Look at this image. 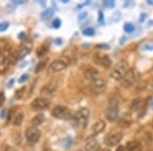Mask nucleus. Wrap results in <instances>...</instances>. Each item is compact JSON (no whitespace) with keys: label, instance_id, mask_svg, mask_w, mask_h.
I'll return each instance as SVG.
<instances>
[{"label":"nucleus","instance_id":"1","mask_svg":"<svg viewBox=\"0 0 153 151\" xmlns=\"http://www.w3.org/2000/svg\"><path fill=\"white\" fill-rule=\"evenodd\" d=\"M89 115H90V112H89L88 108H86V107L80 108V109L75 113V115H73L74 123H75L76 127L81 129V130L87 127Z\"/></svg>","mask_w":153,"mask_h":151},{"label":"nucleus","instance_id":"2","mask_svg":"<svg viewBox=\"0 0 153 151\" xmlns=\"http://www.w3.org/2000/svg\"><path fill=\"white\" fill-rule=\"evenodd\" d=\"M118 100L115 97H110L108 100V106L105 110V115L109 122H114L118 116Z\"/></svg>","mask_w":153,"mask_h":151},{"label":"nucleus","instance_id":"3","mask_svg":"<svg viewBox=\"0 0 153 151\" xmlns=\"http://www.w3.org/2000/svg\"><path fill=\"white\" fill-rule=\"evenodd\" d=\"M128 71H129V68H128V63L126 62V61L122 60L118 63H117V65L113 68L110 76H111V78L113 80H117V81L122 80L126 74H127Z\"/></svg>","mask_w":153,"mask_h":151},{"label":"nucleus","instance_id":"4","mask_svg":"<svg viewBox=\"0 0 153 151\" xmlns=\"http://www.w3.org/2000/svg\"><path fill=\"white\" fill-rule=\"evenodd\" d=\"M52 115L54 118H58V120L68 121L71 118V112L68 107L62 105H56L52 110Z\"/></svg>","mask_w":153,"mask_h":151},{"label":"nucleus","instance_id":"5","mask_svg":"<svg viewBox=\"0 0 153 151\" xmlns=\"http://www.w3.org/2000/svg\"><path fill=\"white\" fill-rule=\"evenodd\" d=\"M12 51L9 48H6L0 53V74L4 73L8 66L10 65V59H11Z\"/></svg>","mask_w":153,"mask_h":151},{"label":"nucleus","instance_id":"6","mask_svg":"<svg viewBox=\"0 0 153 151\" xmlns=\"http://www.w3.org/2000/svg\"><path fill=\"white\" fill-rule=\"evenodd\" d=\"M138 79V74L134 68H130L127 71V74L125 75L124 78L120 80V85L124 88H130L131 86H133L135 84V82Z\"/></svg>","mask_w":153,"mask_h":151},{"label":"nucleus","instance_id":"7","mask_svg":"<svg viewBox=\"0 0 153 151\" xmlns=\"http://www.w3.org/2000/svg\"><path fill=\"white\" fill-rule=\"evenodd\" d=\"M68 65V59H65V57L56 59V60H54L53 62L50 64V66H49V68H48V73L49 74L58 73V71H61L65 70V68H66Z\"/></svg>","mask_w":153,"mask_h":151},{"label":"nucleus","instance_id":"8","mask_svg":"<svg viewBox=\"0 0 153 151\" xmlns=\"http://www.w3.org/2000/svg\"><path fill=\"white\" fill-rule=\"evenodd\" d=\"M123 139V133L120 132H112L108 134L104 138V143L108 147H113V146L117 145L118 143Z\"/></svg>","mask_w":153,"mask_h":151},{"label":"nucleus","instance_id":"9","mask_svg":"<svg viewBox=\"0 0 153 151\" xmlns=\"http://www.w3.org/2000/svg\"><path fill=\"white\" fill-rule=\"evenodd\" d=\"M41 137V132L38 128L36 127H30L26 131V138L30 143H36L38 142Z\"/></svg>","mask_w":153,"mask_h":151},{"label":"nucleus","instance_id":"10","mask_svg":"<svg viewBox=\"0 0 153 151\" xmlns=\"http://www.w3.org/2000/svg\"><path fill=\"white\" fill-rule=\"evenodd\" d=\"M49 105H50V101H49L47 98H42V97L34 99L31 103L32 108L36 110L46 109V108L49 107Z\"/></svg>","mask_w":153,"mask_h":151},{"label":"nucleus","instance_id":"11","mask_svg":"<svg viewBox=\"0 0 153 151\" xmlns=\"http://www.w3.org/2000/svg\"><path fill=\"white\" fill-rule=\"evenodd\" d=\"M91 90L96 94H101L105 92L106 90V83L102 78L97 79L95 81L91 82Z\"/></svg>","mask_w":153,"mask_h":151},{"label":"nucleus","instance_id":"12","mask_svg":"<svg viewBox=\"0 0 153 151\" xmlns=\"http://www.w3.org/2000/svg\"><path fill=\"white\" fill-rule=\"evenodd\" d=\"M32 49H33V43L31 41H24L22 43L21 47L18 50L19 52V59H23L24 57H26L28 54L31 52Z\"/></svg>","mask_w":153,"mask_h":151},{"label":"nucleus","instance_id":"13","mask_svg":"<svg viewBox=\"0 0 153 151\" xmlns=\"http://www.w3.org/2000/svg\"><path fill=\"white\" fill-rule=\"evenodd\" d=\"M84 75H85V78L90 82L95 81V80H97V79L101 78L99 71L96 68H94V66H88L85 70V71H84Z\"/></svg>","mask_w":153,"mask_h":151},{"label":"nucleus","instance_id":"14","mask_svg":"<svg viewBox=\"0 0 153 151\" xmlns=\"http://www.w3.org/2000/svg\"><path fill=\"white\" fill-rule=\"evenodd\" d=\"M94 60L96 61V63L101 64L102 66L108 68L111 66V59L109 58V56L106 55V54H95L94 56Z\"/></svg>","mask_w":153,"mask_h":151},{"label":"nucleus","instance_id":"15","mask_svg":"<svg viewBox=\"0 0 153 151\" xmlns=\"http://www.w3.org/2000/svg\"><path fill=\"white\" fill-rule=\"evenodd\" d=\"M85 148L87 151H98L100 149V144L97 140L90 139L87 143H86Z\"/></svg>","mask_w":153,"mask_h":151},{"label":"nucleus","instance_id":"16","mask_svg":"<svg viewBox=\"0 0 153 151\" xmlns=\"http://www.w3.org/2000/svg\"><path fill=\"white\" fill-rule=\"evenodd\" d=\"M105 129V123L103 121H97L92 127V132H93V135H98L100 134L101 132H103Z\"/></svg>","mask_w":153,"mask_h":151},{"label":"nucleus","instance_id":"17","mask_svg":"<svg viewBox=\"0 0 153 151\" xmlns=\"http://www.w3.org/2000/svg\"><path fill=\"white\" fill-rule=\"evenodd\" d=\"M44 121H45V116H44V115H42V113H39V115H35L33 118H32L31 123L33 125V127L37 128L38 126L42 125V123H44Z\"/></svg>","mask_w":153,"mask_h":151},{"label":"nucleus","instance_id":"18","mask_svg":"<svg viewBox=\"0 0 153 151\" xmlns=\"http://www.w3.org/2000/svg\"><path fill=\"white\" fill-rule=\"evenodd\" d=\"M127 151H141V144L138 141H131L127 144Z\"/></svg>","mask_w":153,"mask_h":151},{"label":"nucleus","instance_id":"19","mask_svg":"<svg viewBox=\"0 0 153 151\" xmlns=\"http://www.w3.org/2000/svg\"><path fill=\"white\" fill-rule=\"evenodd\" d=\"M48 50H49L48 44H43V45H41L37 49V55H38L39 57H43V56H45V54L48 52Z\"/></svg>","mask_w":153,"mask_h":151},{"label":"nucleus","instance_id":"20","mask_svg":"<svg viewBox=\"0 0 153 151\" xmlns=\"http://www.w3.org/2000/svg\"><path fill=\"white\" fill-rule=\"evenodd\" d=\"M53 13H54V10H53V9H51V8L45 9V10L42 12L41 18L43 19H49L50 18H52Z\"/></svg>","mask_w":153,"mask_h":151},{"label":"nucleus","instance_id":"21","mask_svg":"<svg viewBox=\"0 0 153 151\" xmlns=\"http://www.w3.org/2000/svg\"><path fill=\"white\" fill-rule=\"evenodd\" d=\"M24 121V115L23 113H18L13 118V125L14 126H19Z\"/></svg>","mask_w":153,"mask_h":151},{"label":"nucleus","instance_id":"22","mask_svg":"<svg viewBox=\"0 0 153 151\" xmlns=\"http://www.w3.org/2000/svg\"><path fill=\"white\" fill-rule=\"evenodd\" d=\"M46 63H47V59H43V60H41L40 62L37 64L36 68H35V71L36 73H40L41 71L44 70V68H45Z\"/></svg>","mask_w":153,"mask_h":151},{"label":"nucleus","instance_id":"23","mask_svg":"<svg viewBox=\"0 0 153 151\" xmlns=\"http://www.w3.org/2000/svg\"><path fill=\"white\" fill-rule=\"evenodd\" d=\"M124 29H125V31L127 32V33L131 34V33H133V32L135 31V26L133 24H131V23H128V24L125 25Z\"/></svg>","mask_w":153,"mask_h":151},{"label":"nucleus","instance_id":"24","mask_svg":"<svg viewBox=\"0 0 153 151\" xmlns=\"http://www.w3.org/2000/svg\"><path fill=\"white\" fill-rule=\"evenodd\" d=\"M25 90H26V87H22L21 89H18V90L16 91V94H14V96H16V99H21L23 97L24 93H25Z\"/></svg>","mask_w":153,"mask_h":151},{"label":"nucleus","instance_id":"25","mask_svg":"<svg viewBox=\"0 0 153 151\" xmlns=\"http://www.w3.org/2000/svg\"><path fill=\"white\" fill-rule=\"evenodd\" d=\"M87 18H88V13L87 12H83V13H81L80 16H79L78 18V21L80 24H84L86 21H87Z\"/></svg>","mask_w":153,"mask_h":151},{"label":"nucleus","instance_id":"26","mask_svg":"<svg viewBox=\"0 0 153 151\" xmlns=\"http://www.w3.org/2000/svg\"><path fill=\"white\" fill-rule=\"evenodd\" d=\"M6 48H8L7 47V41L4 40V39H0V53Z\"/></svg>","mask_w":153,"mask_h":151},{"label":"nucleus","instance_id":"27","mask_svg":"<svg viewBox=\"0 0 153 151\" xmlns=\"http://www.w3.org/2000/svg\"><path fill=\"white\" fill-rule=\"evenodd\" d=\"M103 4H104L105 7L112 8V7H114V5H115V2L113 1V0H105V1L103 2Z\"/></svg>","mask_w":153,"mask_h":151},{"label":"nucleus","instance_id":"28","mask_svg":"<svg viewBox=\"0 0 153 151\" xmlns=\"http://www.w3.org/2000/svg\"><path fill=\"white\" fill-rule=\"evenodd\" d=\"M94 34H95V31H94V29H92V28H87L84 30V35L85 36H93Z\"/></svg>","mask_w":153,"mask_h":151},{"label":"nucleus","instance_id":"29","mask_svg":"<svg viewBox=\"0 0 153 151\" xmlns=\"http://www.w3.org/2000/svg\"><path fill=\"white\" fill-rule=\"evenodd\" d=\"M142 49H144L145 51H153V44L151 43L145 44V45H143Z\"/></svg>","mask_w":153,"mask_h":151},{"label":"nucleus","instance_id":"30","mask_svg":"<svg viewBox=\"0 0 153 151\" xmlns=\"http://www.w3.org/2000/svg\"><path fill=\"white\" fill-rule=\"evenodd\" d=\"M8 26H9V24L7 23V22H2V23L0 24V31L1 32L6 31L7 28H8Z\"/></svg>","mask_w":153,"mask_h":151},{"label":"nucleus","instance_id":"31","mask_svg":"<svg viewBox=\"0 0 153 151\" xmlns=\"http://www.w3.org/2000/svg\"><path fill=\"white\" fill-rule=\"evenodd\" d=\"M52 25H53V27H54L55 29H58L59 27L61 26V21H60L59 19H55L53 21V24H52Z\"/></svg>","mask_w":153,"mask_h":151},{"label":"nucleus","instance_id":"32","mask_svg":"<svg viewBox=\"0 0 153 151\" xmlns=\"http://www.w3.org/2000/svg\"><path fill=\"white\" fill-rule=\"evenodd\" d=\"M28 79H29V75H28V74H24V75L19 79V83H24V82H26L27 80H28Z\"/></svg>","mask_w":153,"mask_h":151},{"label":"nucleus","instance_id":"33","mask_svg":"<svg viewBox=\"0 0 153 151\" xmlns=\"http://www.w3.org/2000/svg\"><path fill=\"white\" fill-rule=\"evenodd\" d=\"M4 101H5V95H4L3 92H0V106H2Z\"/></svg>","mask_w":153,"mask_h":151},{"label":"nucleus","instance_id":"34","mask_svg":"<svg viewBox=\"0 0 153 151\" xmlns=\"http://www.w3.org/2000/svg\"><path fill=\"white\" fill-rule=\"evenodd\" d=\"M96 47H97V48H99V49H108V48H109V46L105 45V44H99V45H97Z\"/></svg>","mask_w":153,"mask_h":151},{"label":"nucleus","instance_id":"35","mask_svg":"<svg viewBox=\"0 0 153 151\" xmlns=\"http://www.w3.org/2000/svg\"><path fill=\"white\" fill-rule=\"evenodd\" d=\"M13 83H14V80H13V79H10V80H9V82H8V84H7V87L10 88L11 86L13 85Z\"/></svg>","mask_w":153,"mask_h":151},{"label":"nucleus","instance_id":"36","mask_svg":"<svg viewBox=\"0 0 153 151\" xmlns=\"http://www.w3.org/2000/svg\"><path fill=\"white\" fill-rule=\"evenodd\" d=\"M25 37H26V33H25V32H22V33L19 34V39H24Z\"/></svg>","mask_w":153,"mask_h":151},{"label":"nucleus","instance_id":"37","mask_svg":"<svg viewBox=\"0 0 153 151\" xmlns=\"http://www.w3.org/2000/svg\"><path fill=\"white\" fill-rule=\"evenodd\" d=\"M115 151H126V148L124 147V146H118Z\"/></svg>","mask_w":153,"mask_h":151},{"label":"nucleus","instance_id":"38","mask_svg":"<svg viewBox=\"0 0 153 151\" xmlns=\"http://www.w3.org/2000/svg\"><path fill=\"white\" fill-rule=\"evenodd\" d=\"M55 44L56 45H61V44H62V40H61V39H56Z\"/></svg>","mask_w":153,"mask_h":151},{"label":"nucleus","instance_id":"39","mask_svg":"<svg viewBox=\"0 0 153 151\" xmlns=\"http://www.w3.org/2000/svg\"><path fill=\"white\" fill-rule=\"evenodd\" d=\"M0 115H0V118H5V115H6V111H5V110H2V111H1V113H0Z\"/></svg>","mask_w":153,"mask_h":151},{"label":"nucleus","instance_id":"40","mask_svg":"<svg viewBox=\"0 0 153 151\" xmlns=\"http://www.w3.org/2000/svg\"><path fill=\"white\" fill-rule=\"evenodd\" d=\"M99 22H103V13H102V11H99Z\"/></svg>","mask_w":153,"mask_h":151},{"label":"nucleus","instance_id":"41","mask_svg":"<svg viewBox=\"0 0 153 151\" xmlns=\"http://www.w3.org/2000/svg\"><path fill=\"white\" fill-rule=\"evenodd\" d=\"M145 16H146V14H142V16H141V19H140V22H143V21H144V19H145Z\"/></svg>","mask_w":153,"mask_h":151},{"label":"nucleus","instance_id":"42","mask_svg":"<svg viewBox=\"0 0 153 151\" xmlns=\"http://www.w3.org/2000/svg\"><path fill=\"white\" fill-rule=\"evenodd\" d=\"M5 151H14V150H13V149H11L10 147H7L6 149H5Z\"/></svg>","mask_w":153,"mask_h":151},{"label":"nucleus","instance_id":"43","mask_svg":"<svg viewBox=\"0 0 153 151\" xmlns=\"http://www.w3.org/2000/svg\"><path fill=\"white\" fill-rule=\"evenodd\" d=\"M150 85H151V87H153V79L151 80V82H150Z\"/></svg>","mask_w":153,"mask_h":151},{"label":"nucleus","instance_id":"44","mask_svg":"<svg viewBox=\"0 0 153 151\" xmlns=\"http://www.w3.org/2000/svg\"><path fill=\"white\" fill-rule=\"evenodd\" d=\"M102 151H110V150H108V149H104V150H102Z\"/></svg>","mask_w":153,"mask_h":151},{"label":"nucleus","instance_id":"45","mask_svg":"<svg viewBox=\"0 0 153 151\" xmlns=\"http://www.w3.org/2000/svg\"><path fill=\"white\" fill-rule=\"evenodd\" d=\"M152 128H153V122H152Z\"/></svg>","mask_w":153,"mask_h":151},{"label":"nucleus","instance_id":"46","mask_svg":"<svg viewBox=\"0 0 153 151\" xmlns=\"http://www.w3.org/2000/svg\"><path fill=\"white\" fill-rule=\"evenodd\" d=\"M80 151H81V150H80Z\"/></svg>","mask_w":153,"mask_h":151}]
</instances>
